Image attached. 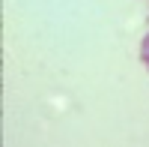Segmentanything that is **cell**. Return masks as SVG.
<instances>
[]
</instances>
